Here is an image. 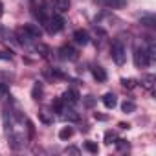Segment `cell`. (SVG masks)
<instances>
[{
	"label": "cell",
	"mask_w": 156,
	"mask_h": 156,
	"mask_svg": "<svg viewBox=\"0 0 156 156\" xmlns=\"http://www.w3.org/2000/svg\"><path fill=\"white\" fill-rule=\"evenodd\" d=\"M92 75H94V79H98V83H105L107 81V72H105V68H101L98 64L92 68Z\"/></svg>",
	"instance_id": "obj_8"
},
{
	"label": "cell",
	"mask_w": 156,
	"mask_h": 156,
	"mask_svg": "<svg viewBox=\"0 0 156 156\" xmlns=\"http://www.w3.org/2000/svg\"><path fill=\"white\" fill-rule=\"evenodd\" d=\"M59 53H61V59H64V61H75L77 59V51L72 46H68V44H64L59 50Z\"/></svg>",
	"instance_id": "obj_6"
},
{
	"label": "cell",
	"mask_w": 156,
	"mask_h": 156,
	"mask_svg": "<svg viewBox=\"0 0 156 156\" xmlns=\"http://www.w3.org/2000/svg\"><path fill=\"white\" fill-rule=\"evenodd\" d=\"M121 110H123L125 114H130V112H134V110H136V105H134L132 101H125V103L121 105Z\"/></svg>",
	"instance_id": "obj_15"
},
{
	"label": "cell",
	"mask_w": 156,
	"mask_h": 156,
	"mask_svg": "<svg viewBox=\"0 0 156 156\" xmlns=\"http://www.w3.org/2000/svg\"><path fill=\"white\" fill-rule=\"evenodd\" d=\"M22 30L26 31V35L33 41V39H41V35H42V31H41V28L39 26H35V24H24L22 26Z\"/></svg>",
	"instance_id": "obj_5"
},
{
	"label": "cell",
	"mask_w": 156,
	"mask_h": 156,
	"mask_svg": "<svg viewBox=\"0 0 156 156\" xmlns=\"http://www.w3.org/2000/svg\"><path fill=\"white\" fill-rule=\"evenodd\" d=\"M154 81H156V77H154L152 73H147L143 79H141V85H143L149 92H152V90H154Z\"/></svg>",
	"instance_id": "obj_10"
},
{
	"label": "cell",
	"mask_w": 156,
	"mask_h": 156,
	"mask_svg": "<svg viewBox=\"0 0 156 156\" xmlns=\"http://www.w3.org/2000/svg\"><path fill=\"white\" fill-rule=\"evenodd\" d=\"M140 22H141L143 26H149V28H152V26L156 24V19H154V15H143V17L140 19Z\"/></svg>",
	"instance_id": "obj_13"
},
{
	"label": "cell",
	"mask_w": 156,
	"mask_h": 156,
	"mask_svg": "<svg viewBox=\"0 0 156 156\" xmlns=\"http://www.w3.org/2000/svg\"><path fill=\"white\" fill-rule=\"evenodd\" d=\"M8 94H9V87H8L6 83H0V99L6 98Z\"/></svg>",
	"instance_id": "obj_17"
},
{
	"label": "cell",
	"mask_w": 156,
	"mask_h": 156,
	"mask_svg": "<svg viewBox=\"0 0 156 156\" xmlns=\"http://www.w3.org/2000/svg\"><path fill=\"white\" fill-rule=\"evenodd\" d=\"M154 44H151L149 48L145 46H136L134 48V64L138 68H145L154 61Z\"/></svg>",
	"instance_id": "obj_1"
},
{
	"label": "cell",
	"mask_w": 156,
	"mask_h": 156,
	"mask_svg": "<svg viewBox=\"0 0 156 156\" xmlns=\"http://www.w3.org/2000/svg\"><path fill=\"white\" fill-rule=\"evenodd\" d=\"M103 105H105L107 108H114V107L118 105V99H116V96H114L112 92L105 94V96H103Z\"/></svg>",
	"instance_id": "obj_11"
},
{
	"label": "cell",
	"mask_w": 156,
	"mask_h": 156,
	"mask_svg": "<svg viewBox=\"0 0 156 156\" xmlns=\"http://www.w3.org/2000/svg\"><path fill=\"white\" fill-rule=\"evenodd\" d=\"M31 96H33V99H41V96H42V87H41V83H35Z\"/></svg>",
	"instance_id": "obj_16"
},
{
	"label": "cell",
	"mask_w": 156,
	"mask_h": 156,
	"mask_svg": "<svg viewBox=\"0 0 156 156\" xmlns=\"http://www.w3.org/2000/svg\"><path fill=\"white\" fill-rule=\"evenodd\" d=\"M73 41L77 42V44H88V41H90V37H88V31H85V30H75L73 31Z\"/></svg>",
	"instance_id": "obj_7"
},
{
	"label": "cell",
	"mask_w": 156,
	"mask_h": 156,
	"mask_svg": "<svg viewBox=\"0 0 156 156\" xmlns=\"http://www.w3.org/2000/svg\"><path fill=\"white\" fill-rule=\"evenodd\" d=\"M61 99H62L64 105H75L77 101H79V92L73 90V88H70V90H66V92L62 94Z\"/></svg>",
	"instance_id": "obj_4"
},
{
	"label": "cell",
	"mask_w": 156,
	"mask_h": 156,
	"mask_svg": "<svg viewBox=\"0 0 156 156\" xmlns=\"http://www.w3.org/2000/svg\"><path fill=\"white\" fill-rule=\"evenodd\" d=\"M2 13H4V6H2V2H0V17H2Z\"/></svg>",
	"instance_id": "obj_22"
},
{
	"label": "cell",
	"mask_w": 156,
	"mask_h": 156,
	"mask_svg": "<svg viewBox=\"0 0 156 156\" xmlns=\"http://www.w3.org/2000/svg\"><path fill=\"white\" fill-rule=\"evenodd\" d=\"M121 83H123L125 88H132V87H134V79H123Z\"/></svg>",
	"instance_id": "obj_19"
},
{
	"label": "cell",
	"mask_w": 156,
	"mask_h": 156,
	"mask_svg": "<svg viewBox=\"0 0 156 156\" xmlns=\"http://www.w3.org/2000/svg\"><path fill=\"white\" fill-rule=\"evenodd\" d=\"M110 57H112V61H114L118 66L125 64L127 50H125V46H123L121 41H114V42H112V46H110Z\"/></svg>",
	"instance_id": "obj_2"
},
{
	"label": "cell",
	"mask_w": 156,
	"mask_h": 156,
	"mask_svg": "<svg viewBox=\"0 0 156 156\" xmlns=\"http://www.w3.org/2000/svg\"><path fill=\"white\" fill-rule=\"evenodd\" d=\"M85 149L90 151V152H98V145H96L94 141H87V143H85Z\"/></svg>",
	"instance_id": "obj_18"
},
{
	"label": "cell",
	"mask_w": 156,
	"mask_h": 156,
	"mask_svg": "<svg viewBox=\"0 0 156 156\" xmlns=\"http://www.w3.org/2000/svg\"><path fill=\"white\" fill-rule=\"evenodd\" d=\"M72 134H73V129L72 127H64V129L59 130V138L61 140H68V138H72Z\"/></svg>",
	"instance_id": "obj_14"
},
{
	"label": "cell",
	"mask_w": 156,
	"mask_h": 156,
	"mask_svg": "<svg viewBox=\"0 0 156 156\" xmlns=\"http://www.w3.org/2000/svg\"><path fill=\"white\" fill-rule=\"evenodd\" d=\"M51 4L57 9V13H64L70 8V0H51Z\"/></svg>",
	"instance_id": "obj_9"
},
{
	"label": "cell",
	"mask_w": 156,
	"mask_h": 156,
	"mask_svg": "<svg viewBox=\"0 0 156 156\" xmlns=\"http://www.w3.org/2000/svg\"><path fill=\"white\" fill-rule=\"evenodd\" d=\"M118 149L125 151V149H129V143H125V140H118Z\"/></svg>",
	"instance_id": "obj_20"
},
{
	"label": "cell",
	"mask_w": 156,
	"mask_h": 156,
	"mask_svg": "<svg viewBox=\"0 0 156 156\" xmlns=\"http://www.w3.org/2000/svg\"><path fill=\"white\" fill-rule=\"evenodd\" d=\"M103 4L112 8V9H119V8L127 6V0H103Z\"/></svg>",
	"instance_id": "obj_12"
},
{
	"label": "cell",
	"mask_w": 156,
	"mask_h": 156,
	"mask_svg": "<svg viewBox=\"0 0 156 156\" xmlns=\"http://www.w3.org/2000/svg\"><path fill=\"white\" fill-rule=\"evenodd\" d=\"M0 59H11V53H6V51H0Z\"/></svg>",
	"instance_id": "obj_21"
},
{
	"label": "cell",
	"mask_w": 156,
	"mask_h": 156,
	"mask_svg": "<svg viewBox=\"0 0 156 156\" xmlns=\"http://www.w3.org/2000/svg\"><path fill=\"white\" fill-rule=\"evenodd\" d=\"M46 30H48V33H59V31H62V28H64V19L61 17V13H53L51 17H48V20H46Z\"/></svg>",
	"instance_id": "obj_3"
}]
</instances>
